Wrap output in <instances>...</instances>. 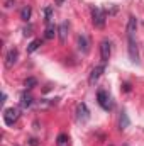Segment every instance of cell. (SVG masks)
<instances>
[{
  "label": "cell",
  "instance_id": "obj_1",
  "mask_svg": "<svg viewBox=\"0 0 144 146\" xmlns=\"http://www.w3.org/2000/svg\"><path fill=\"white\" fill-rule=\"evenodd\" d=\"M105 22H107L105 12L102 9H98V7H92V24L97 29H104L105 27Z\"/></svg>",
  "mask_w": 144,
  "mask_h": 146
},
{
  "label": "cell",
  "instance_id": "obj_2",
  "mask_svg": "<svg viewBox=\"0 0 144 146\" xmlns=\"http://www.w3.org/2000/svg\"><path fill=\"white\" fill-rule=\"evenodd\" d=\"M19 117H20V110L17 107H9V109L3 110V121L7 126H14Z\"/></svg>",
  "mask_w": 144,
  "mask_h": 146
},
{
  "label": "cell",
  "instance_id": "obj_3",
  "mask_svg": "<svg viewBox=\"0 0 144 146\" xmlns=\"http://www.w3.org/2000/svg\"><path fill=\"white\" fill-rule=\"evenodd\" d=\"M127 39H129V58L132 63L139 65V49H137L136 37H127Z\"/></svg>",
  "mask_w": 144,
  "mask_h": 146
},
{
  "label": "cell",
  "instance_id": "obj_4",
  "mask_svg": "<svg viewBox=\"0 0 144 146\" xmlns=\"http://www.w3.org/2000/svg\"><path fill=\"white\" fill-rule=\"evenodd\" d=\"M97 100H98V106H100L104 110H110L112 109V100H110V97H108V94L105 92V90H98V94H97Z\"/></svg>",
  "mask_w": 144,
  "mask_h": 146
},
{
  "label": "cell",
  "instance_id": "obj_5",
  "mask_svg": "<svg viewBox=\"0 0 144 146\" xmlns=\"http://www.w3.org/2000/svg\"><path fill=\"white\" fill-rule=\"evenodd\" d=\"M88 117H90V110L87 107V104H78L76 106V121L78 122H87L88 121Z\"/></svg>",
  "mask_w": 144,
  "mask_h": 146
},
{
  "label": "cell",
  "instance_id": "obj_6",
  "mask_svg": "<svg viewBox=\"0 0 144 146\" xmlns=\"http://www.w3.org/2000/svg\"><path fill=\"white\" fill-rule=\"evenodd\" d=\"M110 53H112V44L108 39H104L100 42V56H102V63H107L108 58H110Z\"/></svg>",
  "mask_w": 144,
  "mask_h": 146
},
{
  "label": "cell",
  "instance_id": "obj_7",
  "mask_svg": "<svg viewBox=\"0 0 144 146\" xmlns=\"http://www.w3.org/2000/svg\"><path fill=\"white\" fill-rule=\"evenodd\" d=\"M17 58H19V51H17L15 48H12V49L7 53V56H5V66H7V68H12V66L17 63Z\"/></svg>",
  "mask_w": 144,
  "mask_h": 146
},
{
  "label": "cell",
  "instance_id": "obj_8",
  "mask_svg": "<svg viewBox=\"0 0 144 146\" xmlns=\"http://www.w3.org/2000/svg\"><path fill=\"white\" fill-rule=\"evenodd\" d=\"M68 33H70V24H68V22L59 24V27H58V36H59V42H61V44H65V42H66Z\"/></svg>",
  "mask_w": 144,
  "mask_h": 146
},
{
  "label": "cell",
  "instance_id": "obj_9",
  "mask_svg": "<svg viewBox=\"0 0 144 146\" xmlns=\"http://www.w3.org/2000/svg\"><path fill=\"white\" fill-rule=\"evenodd\" d=\"M76 46H78V49L83 53V54H87L88 53V39H87V36L85 34H80L78 36V39H76Z\"/></svg>",
  "mask_w": 144,
  "mask_h": 146
},
{
  "label": "cell",
  "instance_id": "obj_10",
  "mask_svg": "<svg viewBox=\"0 0 144 146\" xmlns=\"http://www.w3.org/2000/svg\"><path fill=\"white\" fill-rule=\"evenodd\" d=\"M136 29H137V21L134 15H131L127 22V37H136Z\"/></svg>",
  "mask_w": 144,
  "mask_h": 146
},
{
  "label": "cell",
  "instance_id": "obj_11",
  "mask_svg": "<svg viewBox=\"0 0 144 146\" xmlns=\"http://www.w3.org/2000/svg\"><path fill=\"white\" fill-rule=\"evenodd\" d=\"M105 72V63H102V65H98V66H95L92 73H90V83H93L95 80H98L100 78V75Z\"/></svg>",
  "mask_w": 144,
  "mask_h": 146
},
{
  "label": "cell",
  "instance_id": "obj_12",
  "mask_svg": "<svg viewBox=\"0 0 144 146\" xmlns=\"http://www.w3.org/2000/svg\"><path fill=\"white\" fill-rule=\"evenodd\" d=\"M32 104H34V99H32L29 94H26V92H24V94L20 95V106H22L24 109H27V107H31Z\"/></svg>",
  "mask_w": 144,
  "mask_h": 146
},
{
  "label": "cell",
  "instance_id": "obj_13",
  "mask_svg": "<svg viewBox=\"0 0 144 146\" xmlns=\"http://www.w3.org/2000/svg\"><path fill=\"white\" fill-rule=\"evenodd\" d=\"M56 33H58V27H56L54 24H48V27H46V34H44V37H46V39H53V37L56 36Z\"/></svg>",
  "mask_w": 144,
  "mask_h": 146
},
{
  "label": "cell",
  "instance_id": "obj_14",
  "mask_svg": "<svg viewBox=\"0 0 144 146\" xmlns=\"http://www.w3.org/2000/svg\"><path fill=\"white\" fill-rule=\"evenodd\" d=\"M127 126H129V117H127L126 112H122V114H120V119H119V127H120V129H126Z\"/></svg>",
  "mask_w": 144,
  "mask_h": 146
},
{
  "label": "cell",
  "instance_id": "obj_15",
  "mask_svg": "<svg viewBox=\"0 0 144 146\" xmlns=\"http://www.w3.org/2000/svg\"><path fill=\"white\" fill-rule=\"evenodd\" d=\"M31 14H32V10H31V7H24V9L20 10V19L27 22V21L31 19Z\"/></svg>",
  "mask_w": 144,
  "mask_h": 146
},
{
  "label": "cell",
  "instance_id": "obj_16",
  "mask_svg": "<svg viewBox=\"0 0 144 146\" xmlns=\"http://www.w3.org/2000/svg\"><path fill=\"white\" fill-rule=\"evenodd\" d=\"M41 44H42V41H41V39H34V41L27 46V53H34V51H36Z\"/></svg>",
  "mask_w": 144,
  "mask_h": 146
},
{
  "label": "cell",
  "instance_id": "obj_17",
  "mask_svg": "<svg viewBox=\"0 0 144 146\" xmlns=\"http://www.w3.org/2000/svg\"><path fill=\"white\" fill-rule=\"evenodd\" d=\"M24 85H26V88H34V87L37 85V80L31 76V78H27V80H26V83H24Z\"/></svg>",
  "mask_w": 144,
  "mask_h": 146
},
{
  "label": "cell",
  "instance_id": "obj_18",
  "mask_svg": "<svg viewBox=\"0 0 144 146\" xmlns=\"http://www.w3.org/2000/svg\"><path fill=\"white\" fill-rule=\"evenodd\" d=\"M44 14H46V22L49 24V21H51V14H53V9H51V7H46Z\"/></svg>",
  "mask_w": 144,
  "mask_h": 146
},
{
  "label": "cell",
  "instance_id": "obj_19",
  "mask_svg": "<svg viewBox=\"0 0 144 146\" xmlns=\"http://www.w3.org/2000/svg\"><path fill=\"white\" fill-rule=\"evenodd\" d=\"M65 143H68V136L66 134H59L58 136V145H65Z\"/></svg>",
  "mask_w": 144,
  "mask_h": 146
},
{
  "label": "cell",
  "instance_id": "obj_20",
  "mask_svg": "<svg viewBox=\"0 0 144 146\" xmlns=\"http://www.w3.org/2000/svg\"><path fill=\"white\" fill-rule=\"evenodd\" d=\"M22 33H24V36H31V34H32V26L29 24L27 27H24V31H22Z\"/></svg>",
  "mask_w": 144,
  "mask_h": 146
},
{
  "label": "cell",
  "instance_id": "obj_21",
  "mask_svg": "<svg viewBox=\"0 0 144 146\" xmlns=\"http://www.w3.org/2000/svg\"><path fill=\"white\" fill-rule=\"evenodd\" d=\"M122 87H124V90H126V92H129V90H131V85H129V83H124Z\"/></svg>",
  "mask_w": 144,
  "mask_h": 146
},
{
  "label": "cell",
  "instance_id": "obj_22",
  "mask_svg": "<svg viewBox=\"0 0 144 146\" xmlns=\"http://www.w3.org/2000/svg\"><path fill=\"white\" fill-rule=\"evenodd\" d=\"M63 2H65V0H54V3H56V5H61Z\"/></svg>",
  "mask_w": 144,
  "mask_h": 146
}]
</instances>
